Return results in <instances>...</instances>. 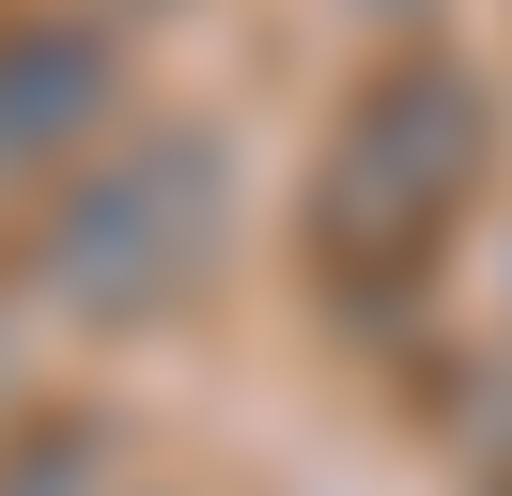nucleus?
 <instances>
[{
	"label": "nucleus",
	"mask_w": 512,
	"mask_h": 496,
	"mask_svg": "<svg viewBox=\"0 0 512 496\" xmlns=\"http://www.w3.org/2000/svg\"><path fill=\"white\" fill-rule=\"evenodd\" d=\"M481 140H497V109H481V78L450 47H404V62H373V78L342 93V124H326V155H311V279L342 310H388L419 264L450 248V217H466V186H481Z\"/></svg>",
	"instance_id": "nucleus-1"
},
{
	"label": "nucleus",
	"mask_w": 512,
	"mask_h": 496,
	"mask_svg": "<svg viewBox=\"0 0 512 496\" xmlns=\"http://www.w3.org/2000/svg\"><path fill=\"white\" fill-rule=\"evenodd\" d=\"M218 217H233L218 140H202V124H125V140H94L32 202V295L63 310V326H94V341L171 326V310L218 279Z\"/></svg>",
	"instance_id": "nucleus-2"
},
{
	"label": "nucleus",
	"mask_w": 512,
	"mask_h": 496,
	"mask_svg": "<svg viewBox=\"0 0 512 496\" xmlns=\"http://www.w3.org/2000/svg\"><path fill=\"white\" fill-rule=\"evenodd\" d=\"M109 93H125L109 31L63 16V0H16V16H0V202H47V186L109 140Z\"/></svg>",
	"instance_id": "nucleus-3"
},
{
	"label": "nucleus",
	"mask_w": 512,
	"mask_h": 496,
	"mask_svg": "<svg viewBox=\"0 0 512 496\" xmlns=\"http://www.w3.org/2000/svg\"><path fill=\"white\" fill-rule=\"evenodd\" d=\"M0 496H125V481H109L94 419H32V434H0Z\"/></svg>",
	"instance_id": "nucleus-4"
},
{
	"label": "nucleus",
	"mask_w": 512,
	"mask_h": 496,
	"mask_svg": "<svg viewBox=\"0 0 512 496\" xmlns=\"http://www.w3.org/2000/svg\"><path fill=\"white\" fill-rule=\"evenodd\" d=\"M125 16H171V0H125Z\"/></svg>",
	"instance_id": "nucleus-5"
}]
</instances>
